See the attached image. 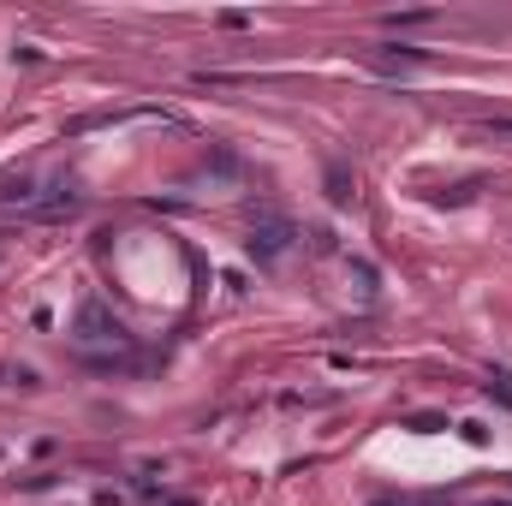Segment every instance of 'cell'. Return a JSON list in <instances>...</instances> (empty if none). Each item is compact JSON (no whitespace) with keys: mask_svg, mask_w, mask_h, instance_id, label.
Instances as JSON below:
<instances>
[{"mask_svg":"<svg viewBox=\"0 0 512 506\" xmlns=\"http://www.w3.org/2000/svg\"><path fill=\"white\" fill-rule=\"evenodd\" d=\"M477 131H483V137H507V143H512V120H483Z\"/></svg>","mask_w":512,"mask_h":506,"instance_id":"2","label":"cell"},{"mask_svg":"<svg viewBox=\"0 0 512 506\" xmlns=\"http://www.w3.org/2000/svg\"><path fill=\"white\" fill-rule=\"evenodd\" d=\"M489 393H495L501 405H512V376H489Z\"/></svg>","mask_w":512,"mask_h":506,"instance_id":"1","label":"cell"}]
</instances>
